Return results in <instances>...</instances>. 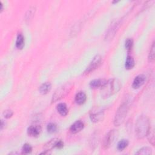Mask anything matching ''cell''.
Here are the masks:
<instances>
[{
	"label": "cell",
	"instance_id": "7a4b0ae2",
	"mask_svg": "<svg viewBox=\"0 0 155 155\" xmlns=\"http://www.w3.org/2000/svg\"><path fill=\"white\" fill-rule=\"evenodd\" d=\"M131 103V100L129 97H125L123 100L122 102L117 108L114 116L113 122L115 126H119L124 122L130 109Z\"/></svg>",
	"mask_w": 155,
	"mask_h": 155
},
{
	"label": "cell",
	"instance_id": "6da1fadb",
	"mask_svg": "<svg viewBox=\"0 0 155 155\" xmlns=\"http://www.w3.org/2000/svg\"><path fill=\"white\" fill-rule=\"evenodd\" d=\"M121 88L122 83L116 78H112L105 81L104 83L100 88L101 96L103 98H108L117 93Z\"/></svg>",
	"mask_w": 155,
	"mask_h": 155
},
{
	"label": "cell",
	"instance_id": "ac0fdd59",
	"mask_svg": "<svg viewBox=\"0 0 155 155\" xmlns=\"http://www.w3.org/2000/svg\"><path fill=\"white\" fill-rule=\"evenodd\" d=\"M134 64H135V62L133 58L129 55L127 56L125 60V68L127 70H130L134 67Z\"/></svg>",
	"mask_w": 155,
	"mask_h": 155
},
{
	"label": "cell",
	"instance_id": "4dcf8cb0",
	"mask_svg": "<svg viewBox=\"0 0 155 155\" xmlns=\"http://www.w3.org/2000/svg\"><path fill=\"white\" fill-rule=\"evenodd\" d=\"M0 5H1V11H2V9H3V5H2L1 1H0Z\"/></svg>",
	"mask_w": 155,
	"mask_h": 155
},
{
	"label": "cell",
	"instance_id": "cb8c5ba5",
	"mask_svg": "<svg viewBox=\"0 0 155 155\" xmlns=\"http://www.w3.org/2000/svg\"><path fill=\"white\" fill-rule=\"evenodd\" d=\"M32 147L29 143H25L22 148V154H27L31 152Z\"/></svg>",
	"mask_w": 155,
	"mask_h": 155
},
{
	"label": "cell",
	"instance_id": "83f0119b",
	"mask_svg": "<svg viewBox=\"0 0 155 155\" xmlns=\"http://www.w3.org/2000/svg\"><path fill=\"white\" fill-rule=\"evenodd\" d=\"M13 111L11 110H6L3 112V116L5 118L8 119L13 116Z\"/></svg>",
	"mask_w": 155,
	"mask_h": 155
},
{
	"label": "cell",
	"instance_id": "9c48e42d",
	"mask_svg": "<svg viewBox=\"0 0 155 155\" xmlns=\"http://www.w3.org/2000/svg\"><path fill=\"white\" fill-rule=\"evenodd\" d=\"M27 134L30 137H38L41 132V127L38 125H32L28 127Z\"/></svg>",
	"mask_w": 155,
	"mask_h": 155
},
{
	"label": "cell",
	"instance_id": "9a60e30c",
	"mask_svg": "<svg viewBox=\"0 0 155 155\" xmlns=\"http://www.w3.org/2000/svg\"><path fill=\"white\" fill-rule=\"evenodd\" d=\"M16 47L18 49H22L25 44V39L22 33H19L17 35L16 40Z\"/></svg>",
	"mask_w": 155,
	"mask_h": 155
},
{
	"label": "cell",
	"instance_id": "ffe728a7",
	"mask_svg": "<svg viewBox=\"0 0 155 155\" xmlns=\"http://www.w3.org/2000/svg\"><path fill=\"white\" fill-rule=\"evenodd\" d=\"M135 154L139 155H149L152 154V150L150 147H144L139 150Z\"/></svg>",
	"mask_w": 155,
	"mask_h": 155
},
{
	"label": "cell",
	"instance_id": "5b68a950",
	"mask_svg": "<svg viewBox=\"0 0 155 155\" xmlns=\"http://www.w3.org/2000/svg\"><path fill=\"white\" fill-rule=\"evenodd\" d=\"M118 136V132L116 130H111L109 131L105 137H104L102 141V147L104 149L109 148L111 145L114 143L115 140Z\"/></svg>",
	"mask_w": 155,
	"mask_h": 155
},
{
	"label": "cell",
	"instance_id": "5bb4252c",
	"mask_svg": "<svg viewBox=\"0 0 155 155\" xmlns=\"http://www.w3.org/2000/svg\"><path fill=\"white\" fill-rule=\"evenodd\" d=\"M58 112L62 116H65L68 114V108L64 103H59L56 106Z\"/></svg>",
	"mask_w": 155,
	"mask_h": 155
},
{
	"label": "cell",
	"instance_id": "8fae6325",
	"mask_svg": "<svg viewBox=\"0 0 155 155\" xmlns=\"http://www.w3.org/2000/svg\"><path fill=\"white\" fill-rule=\"evenodd\" d=\"M84 127V123L81 120H77L74 122L70 127V131L73 134H76L81 131Z\"/></svg>",
	"mask_w": 155,
	"mask_h": 155
},
{
	"label": "cell",
	"instance_id": "e0dca14e",
	"mask_svg": "<svg viewBox=\"0 0 155 155\" xmlns=\"http://www.w3.org/2000/svg\"><path fill=\"white\" fill-rule=\"evenodd\" d=\"M105 81L101 79H93L90 82V87L91 88H101V86L104 83Z\"/></svg>",
	"mask_w": 155,
	"mask_h": 155
},
{
	"label": "cell",
	"instance_id": "d4e9b609",
	"mask_svg": "<svg viewBox=\"0 0 155 155\" xmlns=\"http://www.w3.org/2000/svg\"><path fill=\"white\" fill-rule=\"evenodd\" d=\"M58 129L57 125L54 123H50L47 126V130L49 133H54Z\"/></svg>",
	"mask_w": 155,
	"mask_h": 155
},
{
	"label": "cell",
	"instance_id": "4316f807",
	"mask_svg": "<svg viewBox=\"0 0 155 155\" xmlns=\"http://www.w3.org/2000/svg\"><path fill=\"white\" fill-rule=\"evenodd\" d=\"M133 45V41L131 38H127L125 42V47L127 50L130 51Z\"/></svg>",
	"mask_w": 155,
	"mask_h": 155
},
{
	"label": "cell",
	"instance_id": "f1b7e54d",
	"mask_svg": "<svg viewBox=\"0 0 155 155\" xmlns=\"http://www.w3.org/2000/svg\"><path fill=\"white\" fill-rule=\"evenodd\" d=\"M64 147V142L61 140H59L57 142V144L56 145V148L58 149H61Z\"/></svg>",
	"mask_w": 155,
	"mask_h": 155
},
{
	"label": "cell",
	"instance_id": "ba28073f",
	"mask_svg": "<svg viewBox=\"0 0 155 155\" xmlns=\"http://www.w3.org/2000/svg\"><path fill=\"white\" fill-rule=\"evenodd\" d=\"M101 63H102V57L99 54L96 55L93 58L89 65L86 68L85 71V73L88 74L91 73V71H93L94 70H96L100 66Z\"/></svg>",
	"mask_w": 155,
	"mask_h": 155
},
{
	"label": "cell",
	"instance_id": "8992f818",
	"mask_svg": "<svg viewBox=\"0 0 155 155\" xmlns=\"http://www.w3.org/2000/svg\"><path fill=\"white\" fill-rule=\"evenodd\" d=\"M104 117V110L102 107H94L90 112V118L93 122L101 121Z\"/></svg>",
	"mask_w": 155,
	"mask_h": 155
},
{
	"label": "cell",
	"instance_id": "603a6c76",
	"mask_svg": "<svg viewBox=\"0 0 155 155\" xmlns=\"http://www.w3.org/2000/svg\"><path fill=\"white\" fill-rule=\"evenodd\" d=\"M99 142V136L97 134H93L91 136V139L90 140V145L91 147V148H95L96 146H97Z\"/></svg>",
	"mask_w": 155,
	"mask_h": 155
},
{
	"label": "cell",
	"instance_id": "52a82bcc",
	"mask_svg": "<svg viewBox=\"0 0 155 155\" xmlns=\"http://www.w3.org/2000/svg\"><path fill=\"white\" fill-rule=\"evenodd\" d=\"M120 25V21L119 20H116L113 21L109 28H108L105 35V39L107 41L111 40L112 38L114 36L116 35V33L117 32L119 27Z\"/></svg>",
	"mask_w": 155,
	"mask_h": 155
},
{
	"label": "cell",
	"instance_id": "44dd1931",
	"mask_svg": "<svg viewBox=\"0 0 155 155\" xmlns=\"http://www.w3.org/2000/svg\"><path fill=\"white\" fill-rule=\"evenodd\" d=\"M128 145V140L127 139H122L117 143V149L118 151H122L127 147Z\"/></svg>",
	"mask_w": 155,
	"mask_h": 155
},
{
	"label": "cell",
	"instance_id": "2e32d148",
	"mask_svg": "<svg viewBox=\"0 0 155 155\" xmlns=\"http://www.w3.org/2000/svg\"><path fill=\"white\" fill-rule=\"evenodd\" d=\"M59 139H58V138H54L52 139L51 140H50L48 142H47L44 148L45 149V150L47 151H51V150H52L54 148H56V145L57 144V142H58Z\"/></svg>",
	"mask_w": 155,
	"mask_h": 155
},
{
	"label": "cell",
	"instance_id": "7402d4cb",
	"mask_svg": "<svg viewBox=\"0 0 155 155\" xmlns=\"http://www.w3.org/2000/svg\"><path fill=\"white\" fill-rule=\"evenodd\" d=\"M154 56H155V45H154V41H153L151 46V48L148 54L149 61L151 62H153L154 61Z\"/></svg>",
	"mask_w": 155,
	"mask_h": 155
},
{
	"label": "cell",
	"instance_id": "f546056e",
	"mask_svg": "<svg viewBox=\"0 0 155 155\" xmlns=\"http://www.w3.org/2000/svg\"><path fill=\"white\" fill-rule=\"evenodd\" d=\"M5 122H4V120H1V130H2V129H3V128H4V127L5 126Z\"/></svg>",
	"mask_w": 155,
	"mask_h": 155
},
{
	"label": "cell",
	"instance_id": "30bf717a",
	"mask_svg": "<svg viewBox=\"0 0 155 155\" xmlns=\"http://www.w3.org/2000/svg\"><path fill=\"white\" fill-rule=\"evenodd\" d=\"M146 77L144 74H139L135 77L132 83V87L134 89L140 88L145 82Z\"/></svg>",
	"mask_w": 155,
	"mask_h": 155
},
{
	"label": "cell",
	"instance_id": "484cf974",
	"mask_svg": "<svg viewBox=\"0 0 155 155\" xmlns=\"http://www.w3.org/2000/svg\"><path fill=\"white\" fill-rule=\"evenodd\" d=\"M35 7H31V8H29L25 15V20L26 21L31 20L35 14Z\"/></svg>",
	"mask_w": 155,
	"mask_h": 155
},
{
	"label": "cell",
	"instance_id": "3957f363",
	"mask_svg": "<svg viewBox=\"0 0 155 155\" xmlns=\"http://www.w3.org/2000/svg\"><path fill=\"white\" fill-rule=\"evenodd\" d=\"M150 123L148 118L145 115H140L137 119L135 124V134L138 139H143L150 128Z\"/></svg>",
	"mask_w": 155,
	"mask_h": 155
},
{
	"label": "cell",
	"instance_id": "d6986e66",
	"mask_svg": "<svg viewBox=\"0 0 155 155\" xmlns=\"http://www.w3.org/2000/svg\"><path fill=\"white\" fill-rule=\"evenodd\" d=\"M147 139L149 141V142L153 145L154 146V142H155V138H154V128L153 127L150 128L147 136Z\"/></svg>",
	"mask_w": 155,
	"mask_h": 155
},
{
	"label": "cell",
	"instance_id": "7c38bea8",
	"mask_svg": "<svg viewBox=\"0 0 155 155\" xmlns=\"http://www.w3.org/2000/svg\"><path fill=\"white\" fill-rule=\"evenodd\" d=\"M87 99L86 94L84 91H79L75 96V102L78 105L83 104Z\"/></svg>",
	"mask_w": 155,
	"mask_h": 155
},
{
	"label": "cell",
	"instance_id": "277c9868",
	"mask_svg": "<svg viewBox=\"0 0 155 155\" xmlns=\"http://www.w3.org/2000/svg\"><path fill=\"white\" fill-rule=\"evenodd\" d=\"M72 88V84L71 83H67L59 88H58L52 96L51 101L52 102H56L58 101H59L64 96H65L71 90Z\"/></svg>",
	"mask_w": 155,
	"mask_h": 155
},
{
	"label": "cell",
	"instance_id": "4fadbf2b",
	"mask_svg": "<svg viewBox=\"0 0 155 155\" xmlns=\"http://www.w3.org/2000/svg\"><path fill=\"white\" fill-rule=\"evenodd\" d=\"M51 88V85L49 82H45L41 85L39 88V91L42 94H47Z\"/></svg>",
	"mask_w": 155,
	"mask_h": 155
}]
</instances>
